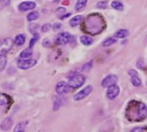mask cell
Wrapping results in <instances>:
<instances>
[{
    "mask_svg": "<svg viewBox=\"0 0 147 132\" xmlns=\"http://www.w3.org/2000/svg\"><path fill=\"white\" fill-rule=\"evenodd\" d=\"M39 16H40V14H39L38 11H32V12H30L28 15L27 19H28V21L32 22V21H34V20L38 19L39 18Z\"/></svg>",
    "mask_w": 147,
    "mask_h": 132,
    "instance_id": "21",
    "label": "cell"
},
{
    "mask_svg": "<svg viewBox=\"0 0 147 132\" xmlns=\"http://www.w3.org/2000/svg\"><path fill=\"white\" fill-rule=\"evenodd\" d=\"M97 8L99 9H106L107 6H108V1H101V2H98L97 4H96Z\"/></svg>",
    "mask_w": 147,
    "mask_h": 132,
    "instance_id": "26",
    "label": "cell"
},
{
    "mask_svg": "<svg viewBox=\"0 0 147 132\" xmlns=\"http://www.w3.org/2000/svg\"><path fill=\"white\" fill-rule=\"evenodd\" d=\"M104 26V20L99 14L89 15L84 22V30L91 35L100 33Z\"/></svg>",
    "mask_w": 147,
    "mask_h": 132,
    "instance_id": "2",
    "label": "cell"
},
{
    "mask_svg": "<svg viewBox=\"0 0 147 132\" xmlns=\"http://www.w3.org/2000/svg\"><path fill=\"white\" fill-rule=\"evenodd\" d=\"M117 80H118V78H117L116 75H115V74H109V75L106 76L102 80V86L103 87H109V86H111L113 85H115L116 82H117Z\"/></svg>",
    "mask_w": 147,
    "mask_h": 132,
    "instance_id": "9",
    "label": "cell"
},
{
    "mask_svg": "<svg viewBox=\"0 0 147 132\" xmlns=\"http://www.w3.org/2000/svg\"><path fill=\"white\" fill-rule=\"evenodd\" d=\"M111 6H112L113 9H115L116 10H121H121H124V4L121 1H117V0L113 1L111 3Z\"/></svg>",
    "mask_w": 147,
    "mask_h": 132,
    "instance_id": "19",
    "label": "cell"
},
{
    "mask_svg": "<svg viewBox=\"0 0 147 132\" xmlns=\"http://www.w3.org/2000/svg\"><path fill=\"white\" fill-rule=\"evenodd\" d=\"M38 38H39V35H37V34H35V35L31 39V41H30V44H29V48H32V47L35 44V42H37V40H38Z\"/></svg>",
    "mask_w": 147,
    "mask_h": 132,
    "instance_id": "28",
    "label": "cell"
},
{
    "mask_svg": "<svg viewBox=\"0 0 147 132\" xmlns=\"http://www.w3.org/2000/svg\"><path fill=\"white\" fill-rule=\"evenodd\" d=\"M126 116L129 121L141 122L147 118V106L142 102L133 100L127 106Z\"/></svg>",
    "mask_w": 147,
    "mask_h": 132,
    "instance_id": "1",
    "label": "cell"
},
{
    "mask_svg": "<svg viewBox=\"0 0 147 132\" xmlns=\"http://www.w3.org/2000/svg\"><path fill=\"white\" fill-rule=\"evenodd\" d=\"M61 28V24L59 22H55V24L53 25V29L54 30H57V29H59Z\"/></svg>",
    "mask_w": 147,
    "mask_h": 132,
    "instance_id": "33",
    "label": "cell"
},
{
    "mask_svg": "<svg viewBox=\"0 0 147 132\" xmlns=\"http://www.w3.org/2000/svg\"><path fill=\"white\" fill-rule=\"evenodd\" d=\"M52 29V24H50V23H46V24H44L42 27H41V31L42 32H48L50 29Z\"/></svg>",
    "mask_w": 147,
    "mask_h": 132,
    "instance_id": "27",
    "label": "cell"
},
{
    "mask_svg": "<svg viewBox=\"0 0 147 132\" xmlns=\"http://www.w3.org/2000/svg\"><path fill=\"white\" fill-rule=\"evenodd\" d=\"M25 40H26V38L23 34L17 35L14 40V44H16V46H22L25 43Z\"/></svg>",
    "mask_w": 147,
    "mask_h": 132,
    "instance_id": "15",
    "label": "cell"
},
{
    "mask_svg": "<svg viewBox=\"0 0 147 132\" xmlns=\"http://www.w3.org/2000/svg\"><path fill=\"white\" fill-rule=\"evenodd\" d=\"M35 7H36V3L33 1H24V2H22L21 3H19V5H18V9L21 11L31 10H34Z\"/></svg>",
    "mask_w": 147,
    "mask_h": 132,
    "instance_id": "10",
    "label": "cell"
},
{
    "mask_svg": "<svg viewBox=\"0 0 147 132\" xmlns=\"http://www.w3.org/2000/svg\"><path fill=\"white\" fill-rule=\"evenodd\" d=\"M83 21V16L82 15H78L73 16L71 20H70V25L71 27H76L78 25H79Z\"/></svg>",
    "mask_w": 147,
    "mask_h": 132,
    "instance_id": "13",
    "label": "cell"
},
{
    "mask_svg": "<svg viewBox=\"0 0 147 132\" xmlns=\"http://www.w3.org/2000/svg\"><path fill=\"white\" fill-rule=\"evenodd\" d=\"M85 82V77L82 74H74L69 78L68 85L71 89H77L82 86Z\"/></svg>",
    "mask_w": 147,
    "mask_h": 132,
    "instance_id": "3",
    "label": "cell"
},
{
    "mask_svg": "<svg viewBox=\"0 0 147 132\" xmlns=\"http://www.w3.org/2000/svg\"><path fill=\"white\" fill-rule=\"evenodd\" d=\"M26 126V122H22V123H19L16 127L15 128V132H19V131H23L24 128Z\"/></svg>",
    "mask_w": 147,
    "mask_h": 132,
    "instance_id": "25",
    "label": "cell"
},
{
    "mask_svg": "<svg viewBox=\"0 0 147 132\" xmlns=\"http://www.w3.org/2000/svg\"><path fill=\"white\" fill-rule=\"evenodd\" d=\"M56 93L59 95H63L65 93H70L72 89L71 88V86L68 85V83L64 82V81H60L56 85Z\"/></svg>",
    "mask_w": 147,
    "mask_h": 132,
    "instance_id": "7",
    "label": "cell"
},
{
    "mask_svg": "<svg viewBox=\"0 0 147 132\" xmlns=\"http://www.w3.org/2000/svg\"><path fill=\"white\" fill-rule=\"evenodd\" d=\"M32 54H33L32 48H25L24 50H22L20 53V58H22V59H28L29 57L32 56Z\"/></svg>",
    "mask_w": 147,
    "mask_h": 132,
    "instance_id": "16",
    "label": "cell"
},
{
    "mask_svg": "<svg viewBox=\"0 0 147 132\" xmlns=\"http://www.w3.org/2000/svg\"><path fill=\"white\" fill-rule=\"evenodd\" d=\"M120 93V87L116 85H113L109 87H108L107 91V97L109 99H115Z\"/></svg>",
    "mask_w": 147,
    "mask_h": 132,
    "instance_id": "11",
    "label": "cell"
},
{
    "mask_svg": "<svg viewBox=\"0 0 147 132\" xmlns=\"http://www.w3.org/2000/svg\"><path fill=\"white\" fill-rule=\"evenodd\" d=\"M7 64V58L5 55H0V72H2Z\"/></svg>",
    "mask_w": 147,
    "mask_h": 132,
    "instance_id": "24",
    "label": "cell"
},
{
    "mask_svg": "<svg viewBox=\"0 0 147 132\" xmlns=\"http://www.w3.org/2000/svg\"><path fill=\"white\" fill-rule=\"evenodd\" d=\"M9 103V97L5 94H0V105H6Z\"/></svg>",
    "mask_w": 147,
    "mask_h": 132,
    "instance_id": "22",
    "label": "cell"
},
{
    "mask_svg": "<svg viewBox=\"0 0 147 132\" xmlns=\"http://www.w3.org/2000/svg\"><path fill=\"white\" fill-rule=\"evenodd\" d=\"M12 124H13V120L10 117H8L6 118L1 124V129L2 131H9L11 126H12Z\"/></svg>",
    "mask_w": 147,
    "mask_h": 132,
    "instance_id": "12",
    "label": "cell"
},
{
    "mask_svg": "<svg viewBox=\"0 0 147 132\" xmlns=\"http://www.w3.org/2000/svg\"><path fill=\"white\" fill-rule=\"evenodd\" d=\"M117 42V39L115 37H109L107 39H105L102 42V46L103 47H109L111 46L113 44H115Z\"/></svg>",
    "mask_w": 147,
    "mask_h": 132,
    "instance_id": "20",
    "label": "cell"
},
{
    "mask_svg": "<svg viewBox=\"0 0 147 132\" xmlns=\"http://www.w3.org/2000/svg\"><path fill=\"white\" fill-rule=\"evenodd\" d=\"M93 90V87L92 86H87L86 87H84V89H82L81 91H79L78 93H76L74 96H73V99L75 101H79V100H82L84 99V98H86L87 96H89L90 94V93L92 92Z\"/></svg>",
    "mask_w": 147,
    "mask_h": 132,
    "instance_id": "6",
    "label": "cell"
},
{
    "mask_svg": "<svg viewBox=\"0 0 147 132\" xmlns=\"http://www.w3.org/2000/svg\"><path fill=\"white\" fill-rule=\"evenodd\" d=\"M71 37V35L68 32H62V33H59L57 35V37L55 39V42L59 45H65V44H66V43H68L70 42Z\"/></svg>",
    "mask_w": 147,
    "mask_h": 132,
    "instance_id": "8",
    "label": "cell"
},
{
    "mask_svg": "<svg viewBox=\"0 0 147 132\" xmlns=\"http://www.w3.org/2000/svg\"><path fill=\"white\" fill-rule=\"evenodd\" d=\"M131 80H132V84H133L134 86H140L141 84H142V81H141V80L139 78L138 75L133 76V77L131 78Z\"/></svg>",
    "mask_w": 147,
    "mask_h": 132,
    "instance_id": "23",
    "label": "cell"
},
{
    "mask_svg": "<svg viewBox=\"0 0 147 132\" xmlns=\"http://www.w3.org/2000/svg\"><path fill=\"white\" fill-rule=\"evenodd\" d=\"M70 15H71V13H69V14H66V15H65V16H62V17H61V19H64V18H65V17H68Z\"/></svg>",
    "mask_w": 147,
    "mask_h": 132,
    "instance_id": "34",
    "label": "cell"
},
{
    "mask_svg": "<svg viewBox=\"0 0 147 132\" xmlns=\"http://www.w3.org/2000/svg\"><path fill=\"white\" fill-rule=\"evenodd\" d=\"M91 67H92V61H90V62L87 63L86 65H84V67H83V69H84V70H88V69H90Z\"/></svg>",
    "mask_w": 147,
    "mask_h": 132,
    "instance_id": "31",
    "label": "cell"
},
{
    "mask_svg": "<svg viewBox=\"0 0 147 132\" xmlns=\"http://www.w3.org/2000/svg\"><path fill=\"white\" fill-rule=\"evenodd\" d=\"M87 1L88 0H78L75 5V10L76 11H80L82 10L87 4Z\"/></svg>",
    "mask_w": 147,
    "mask_h": 132,
    "instance_id": "18",
    "label": "cell"
},
{
    "mask_svg": "<svg viewBox=\"0 0 147 132\" xmlns=\"http://www.w3.org/2000/svg\"><path fill=\"white\" fill-rule=\"evenodd\" d=\"M128 74H129L131 77H133V76L138 75V73H137V71H135V70H129V71H128Z\"/></svg>",
    "mask_w": 147,
    "mask_h": 132,
    "instance_id": "32",
    "label": "cell"
},
{
    "mask_svg": "<svg viewBox=\"0 0 147 132\" xmlns=\"http://www.w3.org/2000/svg\"><path fill=\"white\" fill-rule=\"evenodd\" d=\"M14 41L13 39L8 37L0 42V55H5L13 47Z\"/></svg>",
    "mask_w": 147,
    "mask_h": 132,
    "instance_id": "4",
    "label": "cell"
},
{
    "mask_svg": "<svg viewBox=\"0 0 147 132\" xmlns=\"http://www.w3.org/2000/svg\"><path fill=\"white\" fill-rule=\"evenodd\" d=\"M80 42L85 46H90L93 43V39L89 35H83L80 37Z\"/></svg>",
    "mask_w": 147,
    "mask_h": 132,
    "instance_id": "17",
    "label": "cell"
},
{
    "mask_svg": "<svg viewBox=\"0 0 147 132\" xmlns=\"http://www.w3.org/2000/svg\"><path fill=\"white\" fill-rule=\"evenodd\" d=\"M129 32L127 29H121L119 30H117L115 34V37L116 39H123V38H126L127 35H128Z\"/></svg>",
    "mask_w": 147,
    "mask_h": 132,
    "instance_id": "14",
    "label": "cell"
},
{
    "mask_svg": "<svg viewBox=\"0 0 147 132\" xmlns=\"http://www.w3.org/2000/svg\"><path fill=\"white\" fill-rule=\"evenodd\" d=\"M37 61L33 59H22L17 61V67L20 69L22 70H27L29 69L36 65Z\"/></svg>",
    "mask_w": 147,
    "mask_h": 132,
    "instance_id": "5",
    "label": "cell"
},
{
    "mask_svg": "<svg viewBox=\"0 0 147 132\" xmlns=\"http://www.w3.org/2000/svg\"><path fill=\"white\" fill-rule=\"evenodd\" d=\"M19 132H24V131H19Z\"/></svg>",
    "mask_w": 147,
    "mask_h": 132,
    "instance_id": "35",
    "label": "cell"
},
{
    "mask_svg": "<svg viewBox=\"0 0 147 132\" xmlns=\"http://www.w3.org/2000/svg\"><path fill=\"white\" fill-rule=\"evenodd\" d=\"M9 3H10V0H0V3L2 4V7L8 6L9 4Z\"/></svg>",
    "mask_w": 147,
    "mask_h": 132,
    "instance_id": "30",
    "label": "cell"
},
{
    "mask_svg": "<svg viewBox=\"0 0 147 132\" xmlns=\"http://www.w3.org/2000/svg\"><path fill=\"white\" fill-rule=\"evenodd\" d=\"M130 132H147V128L146 127H137L132 130Z\"/></svg>",
    "mask_w": 147,
    "mask_h": 132,
    "instance_id": "29",
    "label": "cell"
}]
</instances>
